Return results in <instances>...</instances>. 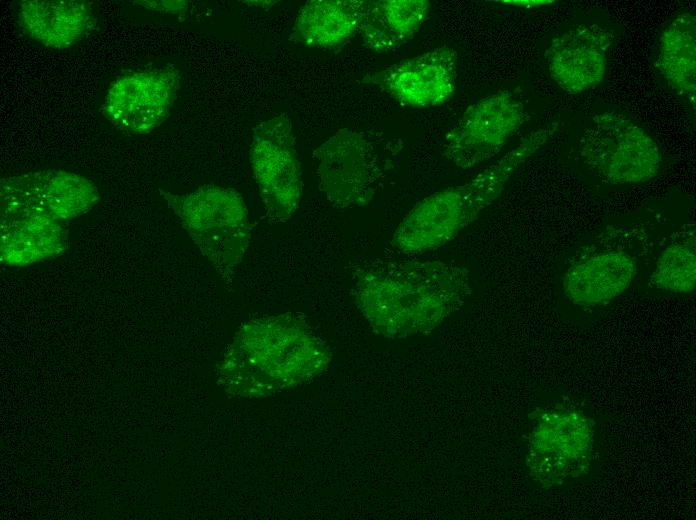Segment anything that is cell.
I'll return each instance as SVG.
<instances>
[{"mask_svg":"<svg viewBox=\"0 0 696 520\" xmlns=\"http://www.w3.org/2000/svg\"><path fill=\"white\" fill-rule=\"evenodd\" d=\"M471 291L469 271L443 260L380 261L352 273L356 307L374 332L390 338L430 333Z\"/></svg>","mask_w":696,"mask_h":520,"instance_id":"1","label":"cell"},{"mask_svg":"<svg viewBox=\"0 0 696 520\" xmlns=\"http://www.w3.org/2000/svg\"><path fill=\"white\" fill-rule=\"evenodd\" d=\"M139 6L162 13L180 14L185 13L188 7L187 1H134Z\"/></svg>","mask_w":696,"mask_h":520,"instance_id":"21","label":"cell"},{"mask_svg":"<svg viewBox=\"0 0 696 520\" xmlns=\"http://www.w3.org/2000/svg\"><path fill=\"white\" fill-rule=\"evenodd\" d=\"M159 192L218 273L226 278L233 276L246 254L252 231L242 195L214 184L183 194Z\"/></svg>","mask_w":696,"mask_h":520,"instance_id":"4","label":"cell"},{"mask_svg":"<svg viewBox=\"0 0 696 520\" xmlns=\"http://www.w3.org/2000/svg\"><path fill=\"white\" fill-rule=\"evenodd\" d=\"M1 194L24 200L60 221L87 213L100 198L91 181L63 170L37 171L2 179Z\"/></svg>","mask_w":696,"mask_h":520,"instance_id":"14","label":"cell"},{"mask_svg":"<svg viewBox=\"0 0 696 520\" xmlns=\"http://www.w3.org/2000/svg\"><path fill=\"white\" fill-rule=\"evenodd\" d=\"M610 33L595 24H578L554 38L545 51L549 74L565 92L578 94L604 79Z\"/></svg>","mask_w":696,"mask_h":520,"instance_id":"12","label":"cell"},{"mask_svg":"<svg viewBox=\"0 0 696 520\" xmlns=\"http://www.w3.org/2000/svg\"><path fill=\"white\" fill-rule=\"evenodd\" d=\"M635 275L636 263L631 256L603 252L571 267L564 276L563 289L575 304L598 305L626 291Z\"/></svg>","mask_w":696,"mask_h":520,"instance_id":"16","label":"cell"},{"mask_svg":"<svg viewBox=\"0 0 696 520\" xmlns=\"http://www.w3.org/2000/svg\"><path fill=\"white\" fill-rule=\"evenodd\" d=\"M366 1L310 0L298 11L295 37L303 45L331 49L343 45L361 26Z\"/></svg>","mask_w":696,"mask_h":520,"instance_id":"18","label":"cell"},{"mask_svg":"<svg viewBox=\"0 0 696 520\" xmlns=\"http://www.w3.org/2000/svg\"><path fill=\"white\" fill-rule=\"evenodd\" d=\"M430 8L428 0L366 1L359 33L377 53L396 50L419 32Z\"/></svg>","mask_w":696,"mask_h":520,"instance_id":"17","label":"cell"},{"mask_svg":"<svg viewBox=\"0 0 696 520\" xmlns=\"http://www.w3.org/2000/svg\"><path fill=\"white\" fill-rule=\"evenodd\" d=\"M658 68L666 82L695 108L696 18L691 12L676 16L658 44Z\"/></svg>","mask_w":696,"mask_h":520,"instance_id":"19","label":"cell"},{"mask_svg":"<svg viewBox=\"0 0 696 520\" xmlns=\"http://www.w3.org/2000/svg\"><path fill=\"white\" fill-rule=\"evenodd\" d=\"M524 116L522 102L510 92L487 95L468 106L446 134L443 153L462 169L483 163L501 151Z\"/></svg>","mask_w":696,"mask_h":520,"instance_id":"9","label":"cell"},{"mask_svg":"<svg viewBox=\"0 0 696 520\" xmlns=\"http://www.w3.org/2000/svg\"><path fill=\"white\" fill-rule=\"evenodd\" d=\"M179 83V71L172 66L144 68L126 73L111 83L101 111L123 133H150L168 117Z\"/></svg>","mask_w":696,"mask_h":520,"instance_id":"10","label":"cell"},{"mask_svg":"<svg viewBox=\"0 0 696 520\" xmlns=\"http://www.w3.org/2000/svg\"><path fill=\"white\" fill-rule=\"evenodd\" d=\"M457 51L441 46L364 77L402 106L429 108L448 102L457 89Z\"/></svg>","mask_w":696,"mask_h":520,"instance_id":"11","label":"cell"},{"mask_svg":"<svg viewBox=\"0 0 696 520\" xmlns=\"http://www.w3.org/2000/svg\"><path fill=\"white\" fill-rule=\"evenodd\" d=\"M551 132L548 128L531 132L470 181L418 202L398 224L391 239L392 247L412 254L434 250L452 241L501 195L511 176L547 142Z\"/></svg>","mask_w":696,"mask_h":520,"instance_id":"3","label":"cell"},{"mask_svg":"<svg viewBox=\"0 0 696 520\" xmlns=\"http://www.w3.org/2000/svg\"><path fill=\"white\" fill-rule=\"evenodd\" d=\"M659 289L672 293H689L696 286V249L694 229L689 236L667 246L659 256L651 275Z\"/></svg>","mask_w":696,"mask_h":520,"instance_id":"20","label":"cell"},{"mask_svg":"<svg viewBox=\"0 0 696 520\" xmlns=\"http://www.w3.org/2000/svg\"><path fill=\"white\" fill-rule=\"evenodd\" d=\"M249 160L265 210L271 220L292 218L302 197L300 162L290 119L277 115L254 129Z\"/></svg>","mask_w":696,"mask_h":520,"instance_id":"8","label":"cell"},{"mask_svg":"<svg viewBox=\"0 0 696 520\" xmlns=\"http://www.w3.org/2000/svg\"><path fill=\"white\" fill-rule=\"evenodd\" d=\"M17 20L24 33L41 45L66 49L97 25L91 2L82 0H24Z\"/></svg>","mask_w":696,"mask_h":520,"instance_id":"15","label":"cell"},{"mask_svg":"<svg viewBox=\"0 0 696 520\" xmlns=\"http://www.w3.org/2000/svg\"><path fill=\"white\" fill-rule=\"evenodd\" d=\"M66 232L62 221L21 199L1 195V258L22 266L60 254Z\"/></svg>","mask_w":696,"mask_h":520,"instance_id":"13","label":"cell"},{"mask_svg":"<svg viewBox=\"0 0 696 520\" xmlns=\"http://www.w3.org/2000/svg\"><path fill=\"white\" fill-rule=\"evenodd\" d=\"M504 3H511L516 6H522V7H532V6H540V5H545L552 3L553 1H503Z\"/></svg>","mask_w":696,"mask_h":520,"instance_id":"22","label":"cell"},{"mask_svg":"<svg viewBox=\"0 0 696 520\" xmlns=\"http://www.w3.org/2000/svg\"><path fill=\"white\" fill-rule=\"evenodd\" d=\"M585 163L612 184L642 183L660 170L661 153L655 140L636 122L617 112L596 114L581 142Z\"/></svg>","mask_w":696,"mask_h":520,"instance_id":"7","label":"cell"},{"mask_svg":"<svg viewBox=\"0 0 696 520\" xmlns=\"http://www.w3.org/2000/svg\"><path fill=\"white\" fill-rule=\"evenodd\" d=\"M331 352L302 314L256 318L236 332L218 366L232 394L265 397L306 382L327 368Z\"/></svg>","mask_w":696,"mask_h":520,"instance_id":"2","label":"cell"},{"mask_svg":"<svg viewBox=\"0 0 696 520\" xmlns=\"http://www.w3.org/2000/svg\"><path fill=\"white\" fill-rule=\"evenodd\" d=\"M313 157L319 189L338 209L367 206L392 164L366 135L348 128L336 131L314 151Z\"/></svg>","mask_w":696,"mask_h":520,"instance_id":"6","label":"cell"},{"mask_svg":"<svg viewBox=\"0 0 696 520\" xmlns=\"http://www.w3.org/2000/svg\"><path fill=\"white\" fill-rule=\"evenodd\" d=\"M532 418L527 466L536 481L546 487L558 486L589 468L595 432L583 411L558 403L536 411Z\"/></svg>","mask_w":696,"mask_h":520,"instance_id":"5","label":"cell"}]
</instances>
